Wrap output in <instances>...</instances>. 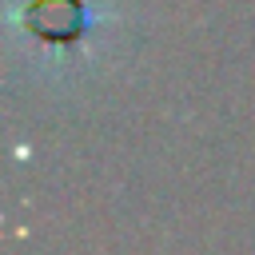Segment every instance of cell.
<instances>
[{
    "label": "cell",
    "instance_id": "cell-1",
    "mask_svg": "<svg viewBox=\"0 0 255 255\" xmlns=\"http://www.w3.org/2000/svg\"><path fill=\"white\" fill-rule=\"evenodd\" d=\"M8 20L44 60H68L88 48L108 12L100 0H16Z\"/></svg>",
    "mask_w": 255,
    "mask_h": 255
}]
</instances>
